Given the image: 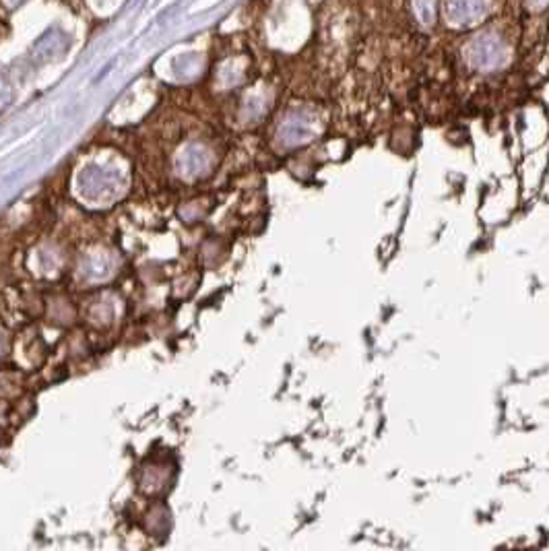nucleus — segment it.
I'll return each mask as SVG.
<instances>
[{"instance_id": "3", "label": "nucleus", "mask_w": 549, "mask_h": 551, "mask_svg": "<svg viewBox=\"0 0 549 551\" xmlns=\"http://www.w3.org/2000/svg\"><path fill=\"white\" fill-rule=\"evenodd\" d=\"M415 10L420 15V19L424 23H430L434 17V8H432V0H415Z\"/></svg>"}, {"instance_id": "1", "label": "nucleus", "mask_w": 549, "mask_h": 551, "mask_svg": "<svg viewBox=\"0 0 549 551\" xmlns=\"http://www.w3.org/2000/svg\"><path fill=\"white\" fill-rule=\"evenodd\" d=\"M502 60H504V48L494 37L477 39L471 48V62H473V66H477L481 71H492V69L500 66Z\"/></svg>"}, {"instance_id": "2", "label": "nucleus", "mask_w": 549, "mask_h": 551, "mask_svg": "<svg viewBox=\"0 0 549 551\" xmlns=\"http://www.w3.org/2000/svg\"><path fill=\"white\" fill-rule=\"evenodd\" d=\"M448 19L456 23H467L477 19L483 12V0H448L446 2Z\"/></svg>"}]
</instances>
